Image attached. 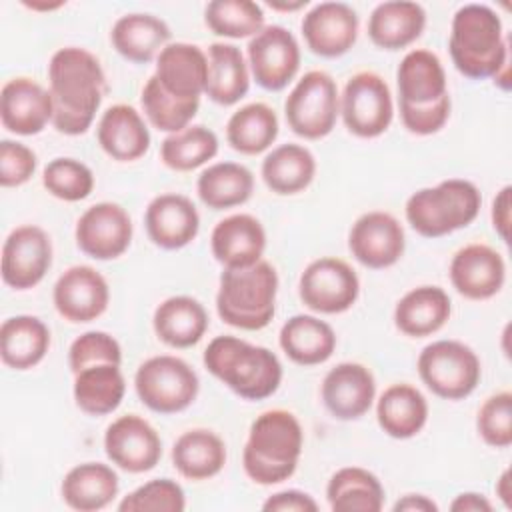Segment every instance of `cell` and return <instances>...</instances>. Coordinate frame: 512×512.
Here are the masks:
<instances>
[{"instance_id":"31","label":"cell","mask_w":512,"mask_h":512,"mask_svg":"<svg viewBox=\"0 0 512 512\" xmlns=\"http://www.w3.org/2000/svg\"><path fill=\"white\" fill-rule=\"evenodd\" d=\"M170 26L146 12H132L120 16L112 30H110V42L114 50L136 64H146L154 60L164 46L170 44Z\"/></svg>"},{"instance_id":"57","label":"cell","mask_w":512,"mask_h":512,"mask_svg":"<svg viewBox=\"0 0 512 512\" xmlns=\"http://www.w3.org/2000/svg\"><path fill=\"white\" fill-rule=\"evenodd\" d=\"M24 6H28L30 10H56V8H60V6H64V2H54V4H46V2H42V4H38V2H24Z\"/></svg>"},{"instance_id":"13","label":"cell","mask_w":512,"mask_h":512,"mask_svg":"<svg viewBox=\"0 0 512 512\" xmlns=\"http://www.w3.org/2000/svg\"><path fill=\"white\" fill-rule=\"evenodd\" d=\"M52 266V240L36 224L16 226L2 246V280L14 290L38 286Z\"/></svg>"},{"instance_id":"39","label":"cell","mask_w":512,"mask_h":512,"mask_svg":"<svg viewBox=\"0 0 512 512\" xmlns=\"http://www.w3.org/2000/svg\"><path fill=\"white\" fill-rule=\"evenodd\" d=\"M126 392V380L116 364H96L74 374V402L88 416L114 412Z\"/></svg>"},{"instance_id":"35","label":"cell","mask_w":512,"mask_h":512,"mask_svg":"<svg viewBox=\"0 0 512 512\" xmlns=\"http://www.w3.org/2000/svg\"><path fill=\"white\" fill-rule=\"evenodd\" d=\"M208 82L204 94L220 104L232 106L250 90V68L244 52L228 42L208 46Z\"/></svg>"},{"instance_id":"55","label":"cell","mask_w":512,"mask_h":512,"mask_svg":"<svg viewBox=\"0 0 512 512\" xmlns=\"http://www.w3.org/2000/svg\"><path fill=\"white\" fill-rule=\"evenodd\" d=\"M494 490H496L498 500L504 504V508H512V482H510V470L508 468L496 480Z\"/></svg>"},{"instance_id":"49","label":"cell","mask_w":512,"mask_h":512,"mask_svg":"<svg viewBox=\"0 0 512 512\" xmlns=\"http://www.w3.org/2000/svg\"><path fill=\"white\" fill-rule=\"evenodd\" d=\"M36 166L38 158L30 146L8 138L0 142V184L4 188L26 184L34 176Z\"/></svg>"},{"instance_id":"52","label":"cell","mask_w":512,"mask_h":512,"mask_svg":"<svg viewBox=\"0 0 512 512\" xmlns=\"http://www.w3.org/2000/svg\"><path fill=\"white\" fill-rule=\"evenodd\" d=\"M510 192H512V186H504L496 192L494 200H492V208H490V220H492V228L496 230V234L508 242L510 238V206H512V200H510Z\"/></svg>"},{"instance_id":"50","label":"cell","mask_w":512,"mask_h":512,"mask_svg":"<svg viewBox=\"0 0 512 512\" xmlns=\"http://www.w3.org/2000/svg\"><path fill=\"white\" fill-rule=\"evenodd\" d=\"M400 120L404 124V128L416 136H430L436 134L438 130L444 128V124L450 118V110H452V100L450 94L440 98L434 104L428 106H408V104H400Z\"/></svg>"},{"instance_id":"2","label":"cell","mask_w":512,"mask_h":512,"mask_svg":"<svg viewBox=\"0 0 512 512\" xmlns=\"http://www.w3.org/2000/svg\"><path fill=\"white\" fill-rule=\"evenodd\" d=\"M448 50L454 68L470 80L492 78L510 88L508 38L498 12L486 4L460 6L450 24Z\"/></svg>"},{"instance_id":"11","label":"cell","mask_w":512,"mask_h":512,"mask_svg":"<svg viewBox=\"0 0 512 512\" xmlns=\"http://www.w3.org/2000/svg\"><path fill=\"white\" fill-rule=\"evenodd\" d=\"M298 296L312 312L342 314L356 304L360 296V280L346 260L320 256L302 270Z\"/></svg>"},{"instance_id":"56","label":"cell","mask_w":512,"mask_h":512,"mask_svg":"<svg viewBox=\"0 0 512 512\" xmlns=\"http://www.w3.org/2000/svg\"><path fill=\"white\" fill-rule=\"evenodd\" d=\"M308 2L306 0H302V2H294V4H280V2H270L268 6L272 8V10H280V12H294V10H300V8H304Z\"/></svg>"},{"instance_id":"40","label":"cell","mask_w":512,"mask_h":512,"mask_svg":"<svg viewBox=\"0 0 512 512\" xmlns=\"http://www.w3.org/2000/svg\"><path fill=\"white\" fill-rule=\"evenodd\" d=\"M278 116L266 102L240 106L226 122V140L232 150L256 156L266 152L278 138Z\"/></svg>"},{"instance_id":"29","label":"cell","mask_w":512,"mask_h":512,"mask_svg":"<svg viewBox=\"0 0 512 512\" xmlns=\"http://www.w3.org/2000/svg\"><path fill=\"white\" fill-rule=\"evenodd\" d=\"M208 324L210 318L204 304L186 294L162 300L152 316L158 340L170 348L196 346L204 338Z\"/></svg>"},{"instance_id":"23","label":"cell","mask_w":512,"mask_h":512,"mask_svg":"<svg viewBox=\"0 0 512 512\" xmlns=\"http://www.w3.org/2000/svg\"><path fill=\"white\" fill-rule=\"evenodd\" d=\"M154 76L174 98L200 102L208 82V56L190 42H170L156 56Z\"/></svg>"},{"instance_id":"48","label":"cell","mask_w":512,"mask_h":512,"mask_svg":"<svg viewBox=\"0 0 512 512\" xmlns=\"http://www.w3.org/2000/svg\"><path fill=\"white\" fill-rule=\"evenodd\" d=\"M96 364H122L120 342L104 330H88L68 348V366L72 374Z\"/></svg>"},{"instance_id":"41","label":"cell","mask_w":512,"mask_h":512,"mask_svg":"<svg viewBox=\"0 0 512 512\" xmlns=\"http://www.w3.org/2000/svg\"><path fill=\"white\" fill-rule=\"evenodd\" d=\"M196 192L212 210L242 206L254 192V174L238 162H216L200 172Z\"/></svg>"},{"instance_id":"53","label":"cell","mask_w":512,"mask_h":512,"mask_svg":"<svg viewBox=\"0 0 512 512\" xmlns=\"http://www.w3.org/2000/svg\"><path fill=\"white\" fill-rule=\"evenodd\" d=\"M450 510L452 512H490L492 502L480 492H462L452 500Z\"/></svg>"},{"instance_id":"20","label":"cell","mask_w":512,"mask_h":512,"mask_svg":"<svg viewBox=\"0 0 512 512\" xmlns=\"http://www.w3.org/2000/svg\"><path fill=\"white\" fill-rule=\"evenodd\" d=\"M320 398L336 420H358L376 400L374 374L360 362H340L326 372Z\"/></svg>"},{"instance_id":"27","label":"cell","mask_w":512,"mask_h":512,"mask_svg":"<svg viewBox=\"0 0 512 512\" xmlns=\"http://www.w3.org/2000/svg\"><path fill=\"white\" fill-rule=\"evenodd\" d=\"M452 302L440 286H416L394 306V326L410 338H426L444 328L450 320Z\"/></svg>"},{"instance_id":"8","label":"cell","mask_w":512,"mask_h":512,"mask_svg":"<svg viewBox=\"0 0 512 512\" xmlns=\"http://www.w3.org/2000/svg\"><path fill=\"white\" fill-rule=\"evenodd\" d=\"M140 402L158 414H176L192 406L200 380L196 370L182 358L158 354L144 360L134 374Z\"/></svg>"},{"instance_id":"25","label":"cell","mask_w":512,"mask_h":512,"mask_svg":"<svg viewBox=\"0 0 512 512\" xmlns=\"http://www.w3.org/2000/svg\"><path fill=\"white\" fill-rule=\"evenodd\" d=\"M100 148L116 162H134L150 148V130L144 116L130 104H112L96 126Z\"/></svg>"},{"instance_id":"3","label":"cell","mask_w":512,"mask_h":512,"mask_svg":"<svg viewBox=\"0 0 512 512\" xmlns=\"http://www.w3.org/2000/svg\"><path fill=\"white\" fill-rule=\"evenodd\" d=\"M304 430L300 420L284 408H272L254 418L242 450L246 476L260 486L288 480L302 456Z\"/></svg>"},{"instance_id":"12","label":"cell","mask_w":512,"mask_h":512,"mask_svg":"<svg viewBox=\"0 0 512 512\" xmlns=\"http://www.w3.org/2000/svg\"><path fill=\"white\" fill-rule=\"evenodd\" d=\"M250 76L264 90L286 88L300 70V44L296 36L280 26L268 24L246 46Z\"/></svg>"},{"instance_id":"21","label":"cell","mask_w":512,"mask_h":512,"mask_svg":"<svg viewBox=\"0 0 512 512\" xmlns=\"http://www.w3.org/2000/svg\"><path fill=\"white\" fill-rule=\"evenodd\" d=\"M54 104L50 90L32 78L16 76L2 86L0 120L2 126L18 136L40 134L52 124Z\"/></svg>"},{"instance_id":"14","label":"cell","mask_w":512,"mask_h":512,"mask_svg":"<svg viewBox=\"0 0 512 512\" xmlns=\"http://www.w3.org/2000/svg\"><path fill=\"white\" fill-rule=\"evenodd\" d=\"M132 218L116 202H96L86 208L74 228L76 246L94 260H114L132 242Z\"/></svg>"},{"instance_id":"28","label":"cell","mask_w":512,"mask_h":512,"mask_svg":"<svg viewBox=\"0 0 512 512\" xmlns=\"http://www.w3.org/2000/svg\"><path fill=\"white\" fill-rule=\"evenodd\" d=\"M426 28V10L418 2H380L368 16V36L382 50H402L416 42Z\"/></svg>"},{"instance_id":"19","label":"cell","mask_w":512,"mask_h":512,"mask_svg":"<svg viewBox=\"0 0 512 512\" xmlns=\"http://www.w3.org/2000/svg\"><path fill=\"white\" fill-rule=\"evenodd\" d=\"M448 274L460 296L468 300H488L496 296L506 282V262L496 248L484 242H472L456 250Z\"/></svg>"},{"instance_id":"45","label":"cell","mask_w":512,"mask_h":512,"mask_svg":"<svg viewBox=\"0 0 512 512\" xmlns=\"http://www.w3.org/2000/svg\"><path fill=\"white\" fill-rule=\"evenodd\" d=\"M42 186L58 200L80 202L94 190V172L76 158L60 156L44 166Z\"/></svg>"},{"instance_id":"51","label":"cell","mask_w":512,"mask_h":512,"mask_svg":"<svg viewBox=\"0 0 512 512\" xmlns=\"http://www.w3.org/2000/svg\"><path fill=\"white\" fill-rule=\"evenodd\" d=\"M264 512H316L318 502L302 490L290 488V490H280L268 496L262 504Z\"/></svg>"},{"instance_id":"36","label":"cell","mask_w":512,"mask_h":512,"mask_svg":"<svg viewBox=\"0 0 512 512\" xmlns=\"http://www.w3.org/2000/svg\"><path fill=\"white\" fill-rule=\"evenodd\" d=\"M228 452L224 440L208 428L182 432L172 444V464L188 480H208L222 472Z\"/></svg>"},{"instance_id":"15","label":"cell","mask_w":512,"mask_h":512,"mask_svg":"<svg viewBox=\"0 0 512 512\" xmlns=\"http://www.w3.org/2000/svg\"><path fill=\"white\" fill-rule=\"evenodd\" d=\"M108 460L124 472L142 474L162 458V440L156 428L138 414H124L112 420L104 432Z\"/></svg>"},{"instance_id":"43","label":"cell","mask_w":512,"mask_h":512,"mask_svg":"<svg viewBox=\"0 0 512 512\" xmlns=\"http://www.w3.org/2000/svg\"><path fill=\"white\" fill-rule=\"evenodd\" d=\"M204 22L216 36L240 40L256 36L266 26V16L252 0H212L204 8Z\"/></svg>"},{"instance_id":"42","label":"cell","mask_w":512,"mask_h":512,"mask_svg":"<svg viewBox=\"0 0 512 512\" xmlns=\"http://www.w3.org/2000/svg\"><path fill=\"white\" fill-rule=\"evenodd\" d=\"M218 136L214 130L202 124H190L188 128L168 134L160 144V160L166 168L176 172H190L218 154Z\"/></svg>"},{"instance_id":"7","label":"cell","mask_w":512,"mask_h":512,"mask_svg":"<svg viewBox=\"0 0 512 512\" xmlns=\"http://www.w3.org/2000/svg\"><path fill=\"white\" fill-rule=\"evenodd\" d=\"M418 376L426 388L444 400L468 398L482 378L478 354L460 340H434L416 360Z\"/></svg>"},{"instance_id":"9","label":"cell","mask_w":512,"mask_h":512,"mask_svg":"<svg viewBox=\"0 0 512 512\" xmlns=\"http://www.w3.org/2000/svg\"><path fill=\"white\" fill-rule=\"evenodd\" d=\"M288 128L304 140L328 136L340 116V92L326 70H308L284 100Z\"/></svg>"},{"instance_id":"10","label":"cell","mask_w":512,"mask_h":512,"mask_svg":"<svg viewBox=\"0 0 512 512\" xmlns=\"http://www.w3.org/2000/svg\"><path fill=\"white\" fill-rule=\"evenodd\" d=\"M340 116L348 132L358 138L384 134L394 118L392 92L386 80L372 70L352 74L340 94Z\"/></svg>"},{"instance_id":"44","label":"cell","mask_w":512,"mask_h":512,"mask_svg":"<svg viewBox=\"0 0 512 512\" xmlns=\"http://www.w3.org/2000/svg\"><path fill=\"white\" fill-rule=\"evenodd\" d=\"M140 106L146 120L160 132H180L190 126L198 114L200 102H186L170 96L152 74L140 92Z\"/></svg>"},{"instance_id":"32","label":"cell","mask_w":512,"mask_h":512,"mask_svg":"<svg viewBox=\"0 0 512 512\" xmlns=\"http://www.w3.org/2000/svg\"><path fill=\"white\" fill-rule=\"evenodd\" d=\"M376 420L390 438H414L428 422V400L412 384H392L376 400Z\"/></svg>"},{"instance_id":"37","label":"cell","mask_w":512,"mask_h":512,"mask_svg":"<svg viewBox=\"0 0 512 512\" xmlns=\"http://www.w3.org/2000/svg\"><path fill=\"white\" fill-rule=\"evenodd\" d=\"M260 174L268 190L278 196H292L312 184L316 176V158L302 144H280L264 156Z\"/></svg>"},{"instance_id":"18","label":"cell","mask_w":512,"mask_h":512,"mask_svg":"<svg viewBox=\"0 0 512 512\" xmlns=\"http://www.w3.org/2000/svg\"><path fill=\"white\" fill-rule=\"evenodd\" d=\"M358 26V14L350 4L320 2L304 14L300 30L312 54L338 58L356 44Z\"/></svg>"},{"instance_id":"24","label":"cell","mask_w":512,"mask_h":512,"mask_svg":"<svg viewBox=\"0 0 512 512\" xmlns=\"http://www.w3.org/2000/svg\"><path fill=\"white\" fill-rule=\"evenodd\" d=\"M210 250L224 268L252 266L266 250V230L252 214H230L212 228Z\"/></svg>"},{"instance_id":"47","label":"cell","mask_w":512,"mask_h":512,"mask_svg":"<svg viewBox=\"0 0 512 512\" xmlns=\"http://www.w3.org/2000/svg\"><path fill=\"white\" fill-rule=\"evenodd\" d=\"M476 430L492 448L512 444V392L502 390L488 396L476 414Z\"/></svg>"},{"instance_id":"54","label":"cell","mask_w":512,"mask_h":512,"mask_svg":"<svg viewBox=\"0 0 512 512\" xmlns=\"http://www.w3.org/2000/svg\"><path fill=\"white\" fill-rule=\"evenodd\" d=\"M394 512H438V504L426 494H404L392 506Z\"/></svg>"},{"instance_id":"26","label":"cell","mask_w":512,"mask_h":512,"mask_svg":"<svg viewBox=\"0 0 512 512\" xmlns=\"http://www.w3.org/2000/svg\"><path fill=\"white\" fill-rule=\"evenodd\" d=\"M398 102L408 106H428L448 96L446 70L436 52L414 48L404 54L396 70Z\"/></svg>"},{"instance_id":"6","label":"cell","mask_w":512,"mask_h":512,"mask_svg":"<svg viewBox=\"0 0 512 512\" xmlns=\"http://www.w3.org/2000/svg\"><path fill=\"white\" fill-rule=\"evenodd\" d=\"M480 206L482 194L474 182L448 178L410 194L404 214L414 232L424 238H440L470 226L480 214Z\"/></svg>"},{"instance_id":"4","label":"cell","mask_w":512,"mask_h":512,"mask_svg":"<svg viewBox=\"0 0 512 512\" xmlns=\"http://www.w3.org/2000/svg\"><path fill=\"white\" fill-rule=\"evenodd\" d=\"M202 362L214 378L244 400L272 396L280 388L284 374L282 362L270 348L250 344L232 334L212 338Z\"/></svg>"},{"instance_id":"30","label":"cell","mask_w":512,"mask_h":512,"mask_svg":"<svg viewBox=\"0 0 512 512\" xmlns=\"http://www.w3.org/2000/svg\"><path fill=\"white\" fill-rule=\"evenodd\" d=\"M336 332L318 316L294 314L290 316L278 334L282 352L300 366H318L332 358L336 350Z\"/></svg>"},{"instance_id":"5","label":"cell","mask_w":512,"mask_h":512,"mask_svg":"<svg viewBox=\"0 0 512 512\" xmlns=\"http://www.w3.org/2000/svg\"><path fill=\"white\" fill-rule=\"evenodd\" d=\"M278 284V272L266 260L246 268H224L216 292L220 320L246 332L266 328L276 314Z\"/></svg>"},{"instance_id":"22","label":"cell","mask_w":512,"mask_h":512,"mask_svg":"<svg viewBox=\"0 0 512 512\" xmlns=\"http://www.w3.org/2000/svg\"><path fill=\"white\" fill-rule=\"evenodd\" d=\"M148 238L164 250H180L200 232V214L194 202L178 192L154 196L144 212Z\"/></svg>"},{"instance_id":"17","label":"cell","mask_w":512,"mask_h":512,"mask_svg":"<svg viewBox=\"0 0 512 512\" xmlns=\"http://www.w3.org/2000/svg\"><path fill=\"white\" fill-rule=\"evenodd\" d=\"M52 302L64 320L86 324L106 312L110 304V286L96 268L76 264L58 276L52 290Z\"/></svg>"},{"instance_id":"1","label":"cell","mask_w":512,"mask_h":512,"mask_svg":"<svg viewBox=\"0 0 512 512\" xmlns=\"http://www.w3.org/2000/svg\"><path fill=\"white\" fill-rule=\"evenodd\" d=\"M48 84L54 104L52 126L66 136L84 134L108 92L106 74L96 54L80 46L56 50L48 62Z\"/></svg>"},{"instance_id":"33","label":"cell","mask_w":512,"mask_h":512,"mask_svg":"<svg viewBox=\"0 0 512 512\" xmlns=\"http://www.w3.org/2000/svg\"><path fill=\"white\" fill-rule=\"evenodd\" d=\"M118 490V474L104 462L78 464L66 472L60 484L62 500L78 512H96L106 508L118 496Z\"/></svg>"},{"instance_id":"16","label":"cell","mask_w":512,"mask_h":512,"mask_svg":"<svg viewBox=\"0 0 512 512\" xmlns=\"http://www.w3.org/2000/svg\"><path fill=\"white\" fill-rule=\"evenodd\" d=\"M348 250L354 260L366 268H390L404 256V226L390 212H366L352 224L348 232Z\"/></svg>"},{"instance_id":"34","label":"cell","mask_w":512,"mask_h":512,"mask_svg":"<svg viewBox=\"0 0 512 512\" xmlns=\"http://www.w3.org/2000/svg\"><path fill=\"white\" fill-rule=\"evenodd\" d=\"M50 348V328L32 314H16L0 326V356L12 370L38 366Z\"/></svg>"},{"instance_id":"38","label":"cell","mask_w":512,"mask_h":512,"mask_svg":"<svg viewBox=\"0 0 512 512\" xmlns=\"http://www.w3.org/2000/svg\"><path fill=\"white\" fill-rule=\"evenodd\" d=\"M384 498L386 492L378 476L362 466H344L326 484V500L332 512H380Z\"/></svg>"},{"instance_id":"46","label":"cell","mask_w":512,"mask_h":512,"mask_svg":"<svg viewBox=\"0 0 512 512\" xmlns=\"http://www.w3.org/2000/svg\"><path fill=\"white\" fill-rule=\"evenodd\" d=\"M186 508V494L172 478H154L130 494H126L120 512H182Z\"/></svg>"}]
</instances>
